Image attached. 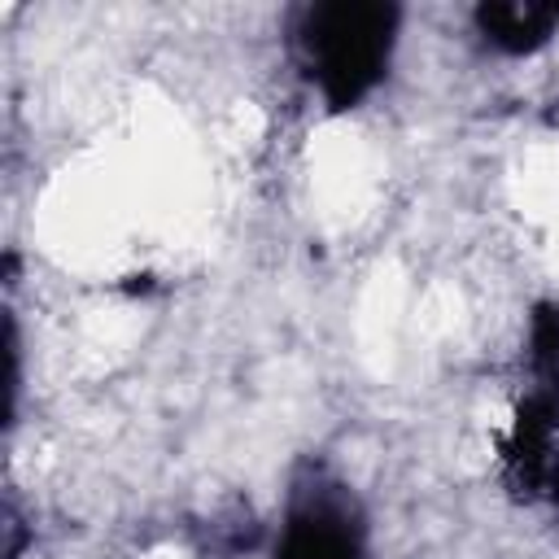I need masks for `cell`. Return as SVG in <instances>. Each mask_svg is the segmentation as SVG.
<instances>
[{
    "label": "cell",
    "instance_id": "cell-1",
    "mask_svg": "<svg viewBox=\"0 0 559 559\" xmlns=\"http://www.w3.org/2000/svg\"><path fill=\"white\" fill-rule=\"evenodd\" d=\"M397 13L389 4H319L306 22V48L323 96L345 109L384 70Z\"/></svg>",
    "mask_w": 559,
    "mask_h": 559
},
{
    "label": "cell",
    "instance_id": "cell-2",
    "mask_svg": "<svg viewBox=\"0 0 559 559\" xmlns=\"http://www.w3.org/2000/svg\"><path fill=\"white\" fill-rule=\"evenodd\" d=\"M280 559H358V542H354V528L336 511L314 507V511L293 515Z\"/></svg>",
    "mask_w": 559,
    "mask_h": 559
},
{
    "label": "cell",
    "instance_id": "cell-4",
    "mask_svg": "<svg viewBox=\"0 0 559 559\" xmlns=\"http://www.w3.org/2000/svg\"><path fill=\"white\" fill-rule=\"evenodd\" d=\"M533 358H537V371L550 384L559 376V314L550 306H542L537 319H533Z\"/></svg>",
    "mask_w": 559,
    "mask_h": 559
},
{
    "label": "cell",
    "instance_id": "cell-3",
    "mask_svg": "<svg viewBox=\"0 0 559 559\" xmlns=\"http://www.w3.org/2000/svg\"><path fill=\"white\" fill-rule=\"evenodd\" d=\"M476 22L507 52H524L550 35V26L559 22V9H550V4H485L476 13Z\"/></svg>",
    "mask_w": 559,
    "mask_h": 559
},
{
    "label": "cell",
    "instance_id": "cell-5",
    "mask_svg": "<svg viewBox=\"0 0 559 559\" xmlns=\"http://www.w3.org/2000/svg\"><path fill=\"white\" fill-rule=\"evenodd\" d=\"M555 480H559V472H555Z\"/></svg>",
    "mask_w": 559,
    "mask_h": 559
}]
</instances>
